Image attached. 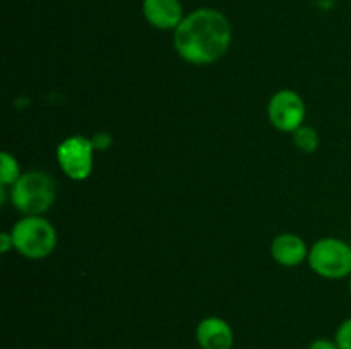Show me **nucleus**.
I'll use <instances>...</instances> for the list:
<instances>
[{"label": "nucleus", "mask_w": 351, "mask_h": 349, "mask_svg": "<svg viewBox=\"0 0 351 349\" xmlns=\"http://www.w3.org/2000/svg\"><path fill=\"white\" fill-rule=\"evenodd\" d=\"M230 43L232 26L215 9H197L185 16L173 34L175 50L192 65H209L219 60Z\"/></svg>", "instance_id": "f257e3e1"}, {"label": "nucleus", "mask_w": 351, "mask_h": 349, "mask_svg": "<svg viewBox=\"0 0 351 349\" xmlns=\"http://www.w3.org/2000/svg\"><path fill=\"white\" fill-rule=\"evenodd\" d=\"M55 181L45 171H27L10 188V202L24 216H41L55 202Z\"/></svg>", "instance_id": "f03ea898"}, {"label": "nucleus", "mask_w": 351, "mask_h": 349, "mask_svg": "<svg viewBox=\"0 0 351 349\" xmlns=\"http://www.w3.org/2000/svg\"><path fill=\"white\" fill-rule=\"evenodd\" d=\"M14 248L26 259L40 260L50 255L57 246V231L41 216H26L12 228Z\"/></svg>", "instance_id": "7ed1b4c3"}, {"label": "nucleus", "mask_w": 351, "mask_h": 349, "mask_svg": "<svg viewBox=\"0 0 351 349\" xmlns=\"http://www.w3.org/2000/svg\"><path fill=\"white\" fill-rule=\"evenodd\" d=\"M308 263L315 274L328 279L351 276V246L339 238H322L308 252Z\"/></svg>", "instance_id": "20e7f679"}, {"label": "nucleus", "mask_w": 351, "mask_h": 349, "mask_svg": "<svg viewBox=\"0 0 351 349\" xmlns=\"http://www.w3.org/2000/svg\"><path fill=\"white\" fill-rule=\"evenodd\" d=\"M95 144L84 135H72L57 147V159L62 171L75 181L86 180L93 171Z\"/></svg>", "instance_id": "39448f33"}, {"label": "nucleus", "mask_w": 351, "mask_h": 349, "mask_svg": "<svg viewBox=\"0 0 351 349\" xmlns=\"http://www.w3.org/2000/svg\"><path fill=\"white\" fill-rule=\"evenodd\" d=\"M269 122L281 132H291L300 129L305 118V103L298 92L291 89L278 91L267 105Z\"/></svg>", "instance_id": "423d86ee"}, {"label": "nucleus", "mask_w": 351, "mask_h": 349, "mask_svg": "<svg viewBox=\"0 0 351 349\" xmlns=\"http://www.w3.org/2000/svg\"><path fill=\"white\" fill-rule=\"evenodd\" d=\"M195 339L201 349H232L235 342L233 328L219 317H208L199 322Z\"/></svg>", "instance_id": "0eeeda50"}, {"label": "nucleus", "mask_w": 351, "mask_h": 349, "mask_svg": "<svg viewBox=\"0 0 351 349\" xmlns=\"http://www.w3.org/2000/svg\"><path fill=\"white\" fill-rule=\"evenodd\" d=\"M143 12L147 23L158 29H177L184 19L178 0H144Z\"/></svg>", "instance_id": "6e6552de"}, {"label": "nucleus", "mask_w": 351, "mask_h": 349, "mask_svg": "<svg viewBox=\"0 0 351 349\" xmlns=\"http://www.w3.org/2000/svg\"><path fill=\"white\" fill-rule=\"evenodd\" d=\"M271 255L278 263L287 267L300 266L305 259H308L305 242L293 233H283L276 236L271 245Z\"/></svg>", "instance_id": "1a4fd4ad"}, {"label": "nucleus", "mask_w": 351, "mask_h": 349, "mask_svg": "<svg viewBox=\"0 0 351 349\" xmlns=\"http://www.w3.org/2000/svg\"><path fill=\"white\" fill-rule=\"evenodd\" d=\"M19 178H21L19 163H17V159L12 156V154L3 151V153L0 154V183H2V187H7V185L16 183Z\"/></svg>", "instance_id": "9d476101"}, {"label": "nucleus", "mask_w": 351, "mask_h": 349, "mask_svg": "<svg viewBox=\"0 0 351 349\" xmlns=\"http://www.w3.org/2000/svg\"><path fill=\"white\" fill-rule=\"evenodd\" d=\"M293 144L302 153H314L319 147V135L312 127L302 125L293 132Z\"/></svg>", "instance_id": "9b49d317"}, {"label": "nucleus", "mask_w": 351, "mask_h": 349, "mask_svg": "<svg viewBox=\"0 0 351 349\" xmlns=\"http://www.w3.org/2000/svg\"><path fill=\"white\" fill-rule=\"evenodd\" d=\"M335 341L339 349H351V318H346L339 324Z\"/></svg>", "instance_id": "f8f14e48"}, {"label": "nucleus", "mask_w": 351, "mask_h": 349, "mask_svg": "<svg viewBox=\"0 0 351 349\" xmlns=\"http://www.w3.org/2000/svg\"><path fill=\"white\" fill-rule=\"evenodd\" d=\"M308 349H339L336 341H329V339H317L308 346Z\"/></svg>", "instance_id": "ddd939ff"}, {"label": "nucleus", "mask_w": 351, "mask_h": 349, "mask_svg": "<svg viewBox=\"0 0 351 349\" xmlns=\"http://www.w3.org/2000/svg\"><path fill=\"white\" fill-rule=\"evenodd\" d=\"M10 248H14V240H12V233H7L3 231L2 235H0V250H2L3 253L9 252Z\"/></svg>", "instance_id": "4468645a"}, {"label": "nucleus", "mask_w": 351, "mask_h": 349, "mask_svg": "<svg viewBox=\"0 0 351 349\" xmlns=\"http://www.w3.org/2000/svg\"><path fill=\"white\" fill-rule=\"evenodd\" d=\"M350 293H351V276H350Z\"/></svg>", "instance_id": "2eb2a0df"}]
</instances>
